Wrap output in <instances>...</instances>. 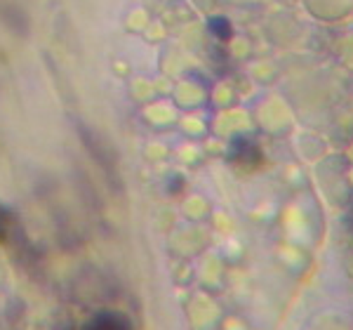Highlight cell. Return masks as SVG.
Returning <instances> with one entry per match:
<instances>
[{"label": "cell", "mask_w": 353, "mask_h": 330, "mask_svg": "<svg viewBox=\"0 0 353 330\" xmlns=\"http://www.w3.org/2000/svg\"><path fill=\"white\" fill-rule=\"evenodd\" d=\"M85 330H132V328H130L128 321L118 314H99L88 323Z\"/></svg>", "instance_id": "obj_1"}, {"label": "cell", "mask_w": 353, "mask_h": 330, "mask_svg": "<svg viewBox=\"0 0 353 330\" xmlns=\"http://www.w3.org/2000/svg\"><path fill=\"white\" fill-rule=\"evenodd\" d=\"M208 28L214 38H219V41H229L233 36V26L226 17H212V19L208 21Z\"/></svg>", "instance_id": "obj_2"}]
</instances>
